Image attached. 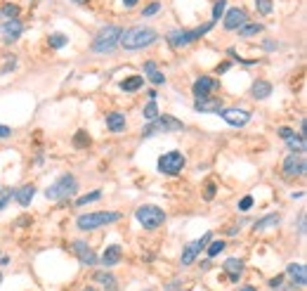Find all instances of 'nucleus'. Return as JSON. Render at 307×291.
<instances>
[{
	"instance_id": "obj_1",
	"label": "nucleus",
	"mask_w": 307,
	"mask_h": 291,
	"mask_svg": "<svg viewBox=\"0 0 307 291\" xmlns=\"http://www.w3.org/2000/svg\"><path fill=\"white\" fill-rule=\"evenodd\" d=\"M156 40H158V33L154 28L135 26V28H130V31H126V33H121L118 45L123 47V50H142V47L152 45Z\"/></svg>"
},
{
	"instance_id": "obj_2",
	"label": "nucleus",
	"mask_w": 307,
	"mask_h": 291,
	"mask_svg": "<svg viewBox=\"0 0 307 291\" xmlns=\"http://www.w3.org/2000/svg\"><path fill=\"white\" fill-rule=\"evenodd\" d=\"M121 33H123L121 26H114V24H111V26H104L100 33L95 36L90 50L95 55H109V52H114V47H116L118 40H121Z\"/></svg>"
},
{
	"instance_id": "obj_3",
	"label": "nucleus",
	"mask_w": 307,
	"mask_h": 291,
	"mask_svg": "<svg viewBox=\"0 0 307 291\" xmlns=\"http://www.w3.org/2000/svg\"><path fill=\"white\" fill-rule=\"evenodd\" d=\"M116 220H121V213L118 211H97V213H85V216H78V220H76V225H78V230H97V228H104V225H109V223H116Z\"/></svg>"
},
{
	"instance_id": "obj_4",
	"label": "nucleus",
	"mask_w": 307,
	"mask_h": 291,
	"mask_svg": "<svg viewBox=\"0 0 307 291\" xmlns=\"http://www.w3.org/2000/svg\"><path fill=\"white\" fill-rule=\"evenodd\" d=\"M78 192V180L73 178V175H62V178H57L54 185H50L45 190V197L50 201H62V199H69Z\"/></svg>"
},
{
	"instance_id": "obj_5",
	"label": "nucleus",
	"mask_w": 307,
	"mask_h": 291,
	"mask_svg": "<svg viewBox=\"0 0 307 291\" xmlns=\"http://www.w3.org/2000/svg\"><path fill=\"white\" fill-rule=\"evenodd\" d=\"M182 121H177L175 116H156L154 121H147V126L142 128V135L145 137H152V135H158V133H175V130H182Z\"/></svg>"
},
{
	"instance_id": "obj_6",
	"label": "nucleus",
	"mask_w": 307,
	"mask_h": 291,
	"mask_svg": "<svg viewBox=\"0 0 307 291\" xmlns=\"http://www.w3.org/2000/svg\"><path fill=\"white\" fill-rule=\"evenodd\" d=\"M137 220H140V225L145 230H156L161 228L163 223H165V213H163V209H158V206H154V204H145V206H140V209L135 211Z\"/></svg>"
},
{
	"instance_id": "obj_7",
	"label": "nucleus",
	"mask_w": 307,
	"mask_h": 291,
	"mask_svg": "<svg viewBox=\"0 0 307 291\" xmlns=\"http://www.w3.org/2000/svg\"><path fill=\"white\" fill-rule=\"evenodd\" d=\"M210 28H213V24H203V26L194 28V31H182V28H175V31H170V33L165 36V40H168L172 47H184V45H189V43H194L196 38L206 36Z\"/></svg>"
},
{
	"instance_id": "obj_8",
	"label": "nucleus",
	"mask_w": 307,
	"mask_h": 291,
	"mask_svg": "<svg viewBox=\"0 0 307 291\" xmlns=\"http://www.w3.org/2000/svg\"><path fill=\"white\" fill-rule=\"evenodd\" d=\"M184 168V156L182 152H168L158 159V171L165 175H177Z\"/></svg>"
},
{
	"instance_id": "obj_9",
	"label": "nucleus",
	"mask_w": 307,
	"mask_h": 291,
	"mask_svg": "<svg viewBox=\"0 0 307 291\" xmlns=\"http://www.w3.org/2000/svg\"><path fill=\"white\" fill-rule=\"evenodd\" d=\"M210 239H213V232H206L199 242H191V244L184 246V251H182V265H191V263H194V261H196V256L206 249Z\"/></svg>"
},
{
	"instance_id": "obj_10",
	"label": "nucleus",
	"mask_w": 307,
	"mask_h": 291,
	"mask_svg": "<svg viewBox=\"0 0 307 291\" xmlns=\"http://www.w3.org/2000/svg\"><path fill=\"white\" fill-rule=\"evenodd\" d=\"M305 171H307V164L303 154H289L284 159V173L289 178H303Z\"/></svg>"
},
{
	"instance_id": "obj_11",
	"label": "nucleus",
	"mask_w": 307,
	"mask_h": 291,
	"mask_svg": "<svg viewBox=\"0 0 307 291\" xmlns=\"http://www.w3.org/2000/svg\"><path fill=\"white\" fill-rule=\"evenodd\" d=\"M220 116H222V121H227L229 126L244 128L246 123L251 121V111H246V109H222L220 111Z\"/></svg>"
},
{
	"instance_id": "obj_12",
	"label": "nucleus",
	"mask_w": 307,
	"mask_h": 291,
	"mask_svg": "<svg viewBox=\"0 0 307 291\" xmlns=\"http://www.w3.org/2000/svg\"><path fill=\"white\" fill-rule=\"evenodd\" d=\"M248 21V14H246V9L241 7H232L229 12H227L225 17V28L227 31H236V28H241Z\"/></svg>"
},
{
	"instance_id": "obj_13",
	"label": "nucleus",
	"mask_w": 307,
	"mask_h": 291,
	"mask_svg": "<svg viewBox=\"0 0 307 291\" xmlns=\"http://www.w3.org/2000/svg\"><path fill=\"white\" fill-rule=\"evenodd\" d=\"M0 33H2V38H5V43H14V40L24 33V26H21L19 19H7V21L0 26Z\"/></svg>"
},
{
	"instance_id": "obj_14",
	"label": "nucleus",
	"mask_w": 307,
	"mask_h": 291,
	"mask_svg": "<svg viewBox=\"0 0 307 291\" xmlns=\"http://www.w3.org/2000/svg\"><path fill=\"white\" fill-rule=\"evenodd\" d=\"M194 109L201 111V114H220V111H222V102L210 100V97H196Z\"/></svg>"
},
{
	"instance_id": "obj_15",
	"label": "nucleus",
	"mask_w": 307,
	"mask_h": 291,
	"mask_svg": "<svg viewBox=\"0 0 307 291\" xmlns=\"http://www.w3.org/2000/svg\"><path fill=\"white\" fill-rule=\"evenodd\" d=\"M217 85H220V83H217L215 78H210V76H201V78H196V83H194V88H191V90H194L196 97H206L208 92L215 90Z\"/></svg>"
},
{
	"instance_id": "obj_16",
	"label": "nucleus",
	"mask_w": 307,
	"mask_h": 291,
	"mask_svg": "<svg viewBox=\"0 0 307 291\" xmlns=\"http://www.w3.org/2000/svg\"><path fill=\"white\" fill-rule=\"evenodd\" d=\"M73 251L78 254L81 263H85V265H95V263H97V256H95V251H92L90 244H85V242H73Z\"/></svg>"
},
{
	"instance_id": "obj_17",
	"label": "nucleus",
	"mask_w": 307,
	"mask_h": 291,
	"mask_svg": "<svg viewBox=\"0 0 307 291\" xmlns=\"http://www.w3.org/2000/svg\"><path fill=\"white\" fill-rule=\"evenodd\" d=\"M107 128L111 133H123L128 128L126 114H123V111H111V114H107Z\"/></svg>"
},
{
	"instance_id": "obj_18",
	"label": "nucleus",
	"mask_w": 307,
	"mask_h": 291,
	"mask_svg": "<svg viewBox=\"0 0 307 291\" xmlns=\"http://www.w3.org/2000/svg\"><path fill=\"white\" fill-rule=\"evenodd\" d=\"M286 273H289V277L293 280V284H298L300 289H305V284H307L305 265H303V263H291L289 268H286Z\"/></svg>"
},
{
	"instance_id": "obj_19",
	"label": "nucleus",
	"mask_w": 307,
	"mask_h": 291,
	"mask_svg": "<svg viewBox=\"0 0 307 291\" xmlns=\"http://www.w3.org/2000/svg\"><path fill=\"white\" fill-rule=\"evenodd\" d=\"M102 265H104V268H114V265L116 263H121V246H107V251H104V254H102Z\"/></svg>"
},
{
	"instance_id": "obj_20",
	"label": "nucleus",
	"mask_w": 307,
	"mask_h": 291,
	"mask_svg": "<svg viewBox=\"0 0 307 291\" xmlns=\"http://www.w3.org/2000/svg\"><path fill=\"white\" fill-rule=\"evenodd\" d=\"M145 73H147V78H149V83H154V85H163L165 83V76L158 71L156 62H152V59L145 62Z\"/></svg>"
},
{
	"instance_id": "obj_21",
	"label": "nucleus",
	"mask_w": 307,
	"mask_h": 291,
	"mask_svg": "<svg viewBox=\"0 0 307 291\" xmlns=\"http://www.w3.org/2000/svg\"><path fill=\"white\" fill-rule=\"evenodd\" d=\"M225 273L229 275V280H232V282H236V280L241 277V273H244V263H241L239 258H227L225 261Z\"/></svg>"
},
{
	"instance_id": "obj_22",
	"label": "nucleus",
	"mask_w": 307,
	"mask_h": 291,
	"mask_svg": "<svg viewBox=\"0 0 307 291\" xmlns=\"http://www.w3.org/2000/svg\"><path fill=\"white\" fill-rule=\"evenodd\" d=\"M33 194H36V187H33V185H24V187H19V190L14 192V199H17L19 206H28L31 199H33Z\"/></svg>"
},
{
	"instance_id": "obj_23",
	"label": "nucleus",
	"mask_w": 307,
	"mask_h": 291,
	"mask_svg": "<svg viewBox=\"0 0 307 291\" xmlns=\"http://www.w3.org/2000/svg\"><path fill=\"white\" fill-rule=\"evenodd\" d=\"M251 92H253L255 100H267V97L272 95V83H267V81H255L253 88H251Z\"/></svg>"
},
{
	"instance_id": "obj_24",
	"label": "nucleus",
	"mask_w": 307,
	"mask_h": 291,
	"mask_svg": "<svg viewBox=\"0 0 307 291\" xmlns=\"http://www.w3.org/2000/svg\"><path fill=\"white\" fill-rule=\"evenodd\" d=\"M279 223H281L279 213H270V216H265L262 220H258V223H255V232H265V230H270V228H277Z\"/></svg>"
},
{
	"instance_id": "obj_25",
	"label": "nucleus",
	"mask_w": 307,
	"mask_h": 291,
	"mask_svg": "<svg viewBox=\"0 0 307 291\" xmlns=\"http://www.w3.org/2000/svg\"><path fill=\"white\" fill-rule=\"evenodd\" d=\"M286 145H289V149H291V154H305V137L303 135H296V133H293V135L289 137V140H286Z\"/></svg>"
},
{
	"instance_id": "obj_26",
	"label": "nucleus",
	"mask_w": 307,
	"mask_h": 291,
	"mask_svg": "<svg viewBox=\"0 0 307 291\" xmlns=\"http://www.w3.org/2000/svg\"><path fill=\"white\" fill-rule=\"evenodd\" d=\"M142 85H145V78H142V76H128V78L121 81V88L126 92H135V90H140Z\"/></svg>"
},
{
	"instance_id": "obj_27",
	"label": "nucleus",
	"mask_w": 307,
	"mask_h": 291,
	"mask_svg": "<svg viewBox=\"0 0 307 291\" xmlns=\"http://www.w3.org/2000/svg\"><path fill=\"white\" fill-rule=\"evenodd\" d=\"M47 43H50V47H54V50H62L64 45H69V38L64 36V33H50Z\"/></svg>"
},
{
	"instance_id": "obj_28",
	"label": "nucleus",
	"mask_w": 307,
	"mask_h": 291,
	"mask_svg": "<svg viewBox=\"0 0 307 291\" xmlns=\"http://www.w3.org/2000/svg\"><path fill=\"white\" fill-rule=\"evenodd\" d=\"M260 31H262V24H248V21H246L244 26L239 28V36L251 38V36H255V33H260Z\"/></svg>"
},
{
	"instance_id": "obj_29",
	"label": "nucleus",
	"mask_w": 307,
	"mask_h": 291,
	"mask_svg": "<svg viewBox=\"0 0 307 291\" xmlns=\"http://www.w3.org/2000/svg\"><path fill=\"white\" fill-rule=\"evenodd\" d=\"M97 277V282H102V284H107V291H118V287H116V280H114V275H104V273H97L95 275Z\"/></svg>"
},
{
	"instance_id": "obj_30",
	"label": "nucleus",
	"mask_w": 307,
	"mask_h": 291,
	"mask_svg": "<svg viewBox=\"0 0 307 291\" xmlns=\"http://www.w3.org/2000/svg\"><path fill=\"white\" fill-rule=\"evenodd\" d=\"M100 199H102V192L95 190V192H90V194L81 197V199H76V206H85V204H92V201H100Z\"/></svg>"
},
{
	"instance_id": "obj_31",
	"label": "nucleus",
	"mask_w": 307,
	"mask_h": 291,
	"mask_svg": "<svg viewBox=\"0 0 307 291\" xmlns=\"http://www.w3.org/2000/svg\"><path fill=\"white\" fill-rule=\"evenodd\" d=\"M73 145L78 147V149H83V147H88V145H90V135H88L85 130H78V133L73 135Z\"/></svg>"
},
{
	"instance_id": "obj_32",
	"label": "nucleus",
	"mask_w": 307,
	"mask_h": 291,
	"mask_svg": "<svg viewBox=\"0 0 307 291\" xmlns=\"http://www.w3.org/2000/svg\"><path fill=\"white\" fill-rule=\"evenodd\" d=\"M158 116V107H156V102H147L145 107V121H154V118Z\"/></svg>"
},
{
	"instance_id": "obj_33",
	"label": "nucleus",
	"mask_w": 307,
	"mask_h": 291,
	"mask_svg": "<svg viewBox=\"0 0 307 291\" xmlns=\"http://www.w3.org/2000/svg\"><path fill=\"white\" fill-rule=\"evenodd\" d=\"M225 251V242L220 239V242H213V244L208 246V258H215V256H220Z\"/></svg>"
},
{
	"instance_id": "obj_34",
	"label": "nucleus",
	"mask_w": 307,
	"mask_h": 291,
	"mask_svg": "<svg viewBox=\"0 0 307 291\" xmlns=\"http://www.w3.org/2000/svg\"><path fill=\"white\" fill-rule=\"evenodd\" d=\"M255 7L260 9V14H272V0H255Z\"/></svg>"
},
{
	"instance_id": "obj_35",
	"label": "nucleus",
	"mask_w": 307,
	"mask_h": 291,
	"mask_svg": "<svg viewBox=\"0 0 307 291\" xmlns=\"http://www.w3.org/2000/svg\"><path fill=\"white\" fill-rule=\"evenodd\" d=\"M225 7H227V0H217L215 7H213V21H217V19L225 14Z\"/></svg>"
},
{
	"instance_id": "obj_36",
	"label": "nucleus",
	"mask_w": 307,
	"mask_h": 291,
	"mask_svg": "<svg viewBox=\"0 0 307 291\" xmlns=\"http://www.w3.org/2000/svg\"><path fill=\"white\" fill-rule=\"evenodd\" d=\"M0 14H5L7 19H17L19 7H17V5H5V7L0 9Z\"/></svg>"
},
{
	"instance_id": "obj_37",
	"label": "nucleus",
	"mask_w": 307,
	"mask_h": 291,
	"mask_svg": "<svg viewBox=\"0 0 307 291\" xmlns=\"http://www.w3.org/2000/svg\"><path fill=\"white\" fill-rule=\"evenodd\" d=\"M158 9H161V2H152V5H149V7L142 12V14H145V17H152V14H156Z\"/></svg>"
},
{
	"instance_id": "obj_38",
	"label": "nucleus",
	"mask_w": 307,
	"mask_h": 291,
	"mask_svg": "<svg viewBox=\"0 0 307 291\" xmlns=\"http://www.w3.org/2000/svg\"><path fill=\"white\" fill-rule=\"evenodd\" d=\"M251 206H253V197H244V199L239 201V209L241 211H248Z\"/></svg>"
},
{
	"instance_id": "obj_39",
	"label": "nucleus",
	"mask_w": 307,
	"mask_h": 291,
	"mask_svg": "<svg viewBox=\"0 0 307 291\" xmlns=\"http://www.w3.org/2000/svg\"><path fill=\"white\" fill-rule=\"evenodd\" d=\"M277 43H274V40H270V38H267V40H265V43H262V50H265V52H274V50H277Z\"/></svg>"
},
{
	"instance_id": "obj_40",
	"label": "nucleus",
	"mask_w": 307,
	"mask_h": 291,
	"mask_svg": "<svg viewBox=\"0 0 307 291\" xmlns=\"http://www.w3.org/2000/svg\"><path fill=\"white\" fill-rule=\"evenodd\" d=\"M305 213H300V220H298V230H300V237H305Z\"/></svg>"
},
{
	"instance_id": "obj_41",
	"label": "nucleus",
	"mask_w": 307,
	"mask_h": 291,
	"mask_svg": "<svg viewBox=\"0 0 307 291\" xmlns=\"http://www.w3.org/2000/svg\"><path fill=\"white\" fill-rule=\"evenodd\" d=\"M9 135H12V128H7V126H2V123H0V137L5 140V137H9Z\"/></svg>"
},
{
	"instance_id": "obj_42",
	"label": "nucleus",
	"mask_w": 307,
	"mask_h": 291,
	"mask_svg": "<svg viewBox=\"0 0 307 291\" xmlns=\"http://www.w3.org/2000/svg\"><path fill=\"white\" fill-rule=\"evenodd\" d=\"M279 135L284 137V140H289V137L293 135V130H291V128H279Z\"/></svg>"
},
{
	"instance_id": "obj_43",
	"label": "nucleus",
	"mask_w": 307,
	"mask_h": 291,
	"mask_svg": "<svg viewBox=\"0 0 307 291\" xmlns=\"http://www.w3.org/2000/svg\"><path fill=\"white\" fill-rule=\"evenodd\" d=\"M281 282H284V275H277L274 280H270V284L274 287V289H277V287H281Z\"/></svg>"
},
{
	"instance_id": "obj_44",
	"label": "nucleus",
	"mask_w": 307,
	"mask_h": 291,
	"mask_svg": "<svg viewBox=\"0 0 307 291\" xmlns=\"http://www.w3.org/2000/svg\"><path fill=\"white\" fill-rule=\"evenodd\" d=\"M213 194H215V187H213V185H208V190H206V201L213 199Z\"/></svg>"
},
{
	"instance_id": "obj_45",
	"label": "nucleus",
	"mask_w": 307,
	"mask_h": 291,
	"mask_svg": "<svg viewBox=\"0 0 307 291\" xmlns=\"http://www.w3.org/2000/svg\"><path fill=\"white\" fill-rule=\"evenodd\" d=\"M229 66H232V62H222L220 66H217V73H225L227 69H229Z\"/></svg>"
},
{
	"instance_id": "obj_46",
	"label": "nucleus",
	"mask_w": 307,
	"mask_h": 291,
	"mask_svg": "<svg viewBox=\"0 0 307 291\" xmlns=\"http://www.w3.org/2000/svg\"><path fill=\"white\" fill-rule=\"evenodd\" d=\"M123 2H126V7H135L137 5V0H123Z\"/></svg>"
},
{
	"instance_id": "obj_47",
	"label": "nucleus",
	"mask_w": 307,
	"mask_h": 291,
	"mask_svg": "<svg viewBox=\"0 0 307 291\" xmlns=\"http://www.w3.org/2000/svg\"><path fill=\"white\" fill-rule=\"evenodd\" d=\"M239 291H255V287H241Z\"/></svg>"
},
{
	"instance_id": "obj_48",
	"label": "nucleus",
	"mask_w": 307,
	"mask_h": 291,
	"mask_svg": "<svg viewBox=\"0 0 307 291\" xmlns=\"http://www.w3.org/2000/svg\"><path fill=\"white\" fill-rule=\"evenodd\" d=\"M277 289H279V291H291V289H286V287H277Z\"/></svg>"
},
{
	"instance_id": "obj_49",
	"label": "nucleus",
	"mask_w": 307,
	"mask_h": 291,
	"mask_svg": "<svg viewBox=\"0 0 307 291\" xmlns=\"http://www.w3.org/2000/svg\"><path fill=\"white\" fill-rule=\"evenodd\" d=\"M83 291H95V289H92V287H85V289H83Z\"/></svg>"
},
{
	"instance_id": "obj_50",
	"label": "nucleus",
	"mask_w": 307,
	"mask_h": 291,
	"mask_svg": "<svg viewBox=\"0 0 307 291\" xmlns=\"http://www.w3.org/2000/svg\"><path fill=\"white\" fill-rule=\"evenodd\" d=\"M0 282H2V275H0Z\"/></svg>"
},
{
	"instance_id": "obj_51",
	"label": "nucleus",
	"mask_w": 307,
	"mask_h": 291,
	"mask_svg": "<svg viewBox=\"0 0 307 291\" xmlns=\"http://www.w3.org/2000/svg\"><path fill=\"white\" fill-rule=\"evenodd\" d=\"M76 2H83V0H76Z\"/></svg>"
}]
</instances>
